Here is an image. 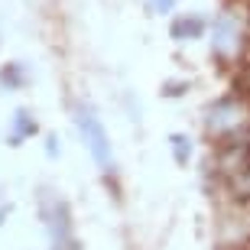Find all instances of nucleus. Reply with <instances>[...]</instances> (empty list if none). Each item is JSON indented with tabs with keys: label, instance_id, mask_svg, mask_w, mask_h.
Here are the masks:
<instances>
[{
	"label": "nucleus",
	"instance_id": "f257e3e1",
	"mask_svg": "<svg viewBox=\"0 0 250 250\" xmlns=\"http://www.w3.org/2000/svg\"><path fill=\"white\" fill-rule=\"evenodd\" d=\"M205 127H208V137L214 143H228V140L250 133V98H244V94L221 98L218 104L208 107Z\"/></svg>",
	"mask_w": 250,
	"mask_h": 250
},
{
	"label": "nucleus",
	"instance_id": "f03ea898",
	"mask_svg": "<svg viewBox=\"0 0 250 250\" xmlns=\"http://www.w3.org/2000/svg\"><path fill=\"white\" fill-rule=\"evenodd\" d=\"M78 127H82V137H84V143H88V149H91L94 163L107 172V169H111V143H107V133H104L101 121L94 117V111L82 107V111H78Z\"/></svg>",
	"mask_w": 250,
	"mask_h": 250
},
{
	"label": "nucleus",
	"instance_id": "7ed1b4c3",
	"mask_svg": "<svg viewBox=\"0 0 250 250\" xmlns=\"http://www.w3.org/2000/svg\"><path fill=\"white\" fill-rule=\"evenodd\" d=\"M244 26H241V20L234 17V13H224V17L214 20V39H211V49H214V56H221V59H234L237 52L244 49Z\"/></svg>",
	"mask_w": 250,
	"mask_h": 250
},
{
	"label": "nucleus",
	"instance_id": "20e7f679",
	"mask_svg": "<svg viewBox=\"0 0 250 250\" xmlns=\"http://www.w3.org/2000/svg\"><path fill=\"white\" fill-rule=\"evenodd\" d=\"M224 186H228V195H231L237 205H250V159L234 172V176L224 179Z\"/></svg>",
	"mask_w": 250,
	"mask_h": 250
},
{
	"label": "nucleus",
	"instance_id": "39448f33",
	"mask_svg": "<svg viewBox=\"0 0 250 250\" xmlns=\"http://www.w3.org/2000/svg\"><path fill=\"white\" fill-rule=\"evenodd\" d=\"M202 33H205V20H198V17H182L172 26V36L176 39H198Z\"/></svg>",
	"mask_w": 250,
	"mask_h": 250
},
{
	"label": "nucleus",
	"instance_id": "423d86ee",
	"mask_svg": "<svg viewBox=\"0 0 250 250\" xmlns=\"http://www.w3.org/2000/svg\"><path fill=\"white\" fill-rule=\"evenodd\" d=\"M29 133H36V124H29V117L20 111L17 114V130H13V140H23V137H29Z\"/></svg>",
	"mask_w": 250,
	"mask_h": 250
},
{
	"label": "nucleus",
	"instance_id": "0eeeda50",
	"mask_svg": "<svg viewBox=\"0 0 250 250\" xmlns=\"http://www.w3.org/2000/svg\"><path fill=\"white\" fill-rule=\"evenodd\" d=\"M172 149H176V159H179V163H186L188 153H192V146L186 143V137H172Z\"/></svg>",
	"mask_w": 250,
	"mask_h": 250
},
{
	"label": "nucleus",
	"instance_id": "6e6552de",
	"mask_svg": "<svg viewBox=\"0 0 250 250\" xmlns=\"http://www.w3.org/2000/svg\"><path fill=\"white\" fill-rule=\"evenodd\" d=\"M237 94L250 98V65H244V72L237 75Z\"/></svg>",
	"mask_w": 250,
	"mask_h": 250
},
{
	"label": "nucleus",
	"instance_id": "1a4fd4ad",
	"mask_svg": "<svg viewBox=\"0 0 250 250\" xmlns=\"http://www.w3.org/2000/svg\"><path fill=\"white\" fill-rule=\"evenodd\" d=\"M156 7H163V10H169V7H172V0H156Z\"/></svg>",
	"mask_w": 250,
	"mask_h": 250
}]
</instances>
